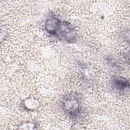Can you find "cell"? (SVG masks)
Masks as SVG:
<instances>
[{"label": "cell", "mask_w": 130, "mask_h": 130, "mask_svg": "<svg viewBox=\"0 0 130 130\" xmlns=\"http://www.w3.org/2000/svg\"><path fill=\"white\" fill-rule=\"evenodd\" d=\"M112 85L115 90L120 93H125L129 90V81L124 77L114 76L111 80Z\"/></svg>", "instance_id": "3957f363"}, {"label": "cell", "mask_w": 130, "mask_h": 130, "mask_svg": "<svg viewBox=\"0 0 130 130\" xmlns=\"http://www.w3.org/2000/svg\"><path fill=\"white\" fill-rule=\"evenodd\" d=\"M61 107L65 114L74 120L79 119L83 115L82 99L77 92L67 94L61 101Z\"/></svg>", "instance_id": "7a4b0ae2"}, {"label": "cell", "mask_w": 130, "mask_h": 130, "mask_svg": "<svg viewBox=\"0 0 130 130\" xmlns=\"http://www.w3.org/2000/svg\"><path fill=\"white\" fill-rule=\"evenodd\" d=\"M44 28L49 36L61 41L73 43L77 39V33L72 24L54 14H50L45 20Z\"/></svg>", "instance_id": "6da1fadb"}, {"label": "cell", "mask_w": 130, "mask_h": 130, "mask_svg": "<svg viewBox=\"0 0 130 130\" xmlns=\"http://www.w3.org/2000/svg\"><path fill=\"white\" fill-rule=\"evenodd\" d=\"M22 107L27 111H33L39 107L40 104L38 101L34 98H28L22 102Z\"/></svg>", "instance_id": "277c9868"}]
</instances>
